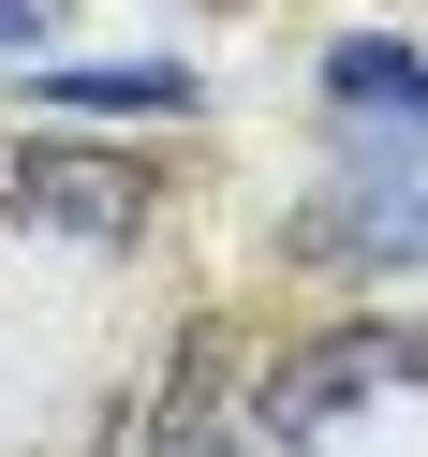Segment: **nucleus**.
<instances>
[{
  "mask_svg": "<svg viewBox=\"0 0 428 457\" xmlns=\"http://www.w3.org/2000/svg\"><path fill=\"white\" fill-rule=\"evenodd\" d=\"M296 251H325V266H428V133H399L384 162H355L340 192H310Z\"/></svg>",
  "mask_w": 428,
  "mask_h": 457,
  "instance_id": "obj_1",
  "label": "nucleus"
},
{
  "mask_svg": "<svg viewBox=\"0 0 428 457\" xmlns=\"http://www.w3.org/2000/svg\"><path fill=\"white\" fill-rule=\"evenodd\" d=\"M384 384H428V339L414 325H340V339H310V354L266 384L251 428H266V443H310L325 413H355V398H384Z\"/></svg>",
  "mask_w": 428,
  "mask_h": 457,
  "instance_id": "obj_2",
  "label": "nucleus"
},
{
  "mask_svg": "<svg viewBox=\"0 0 428 457\" xmlns=\"http://www.w3.org/2000/svg\"><path fill=\"white\" fill-rule=\"evenodd\" d=\"M0 192H15L45 237H104V251L148 221V178H133V162H104V148H30V162H0Z\"/></svg>",
  "mask_w": 428,
  "mask_h": 457,
  "instance_id": "obj_3",
  "label": "nucleus"
},
{
  "mask_svg": "<svg viewBox=\"0 0 428 457\" xmlns=\"http://www.w3.org/2000/svg\"><path fill=\"white\" fill-rule=\"evenodd\" d=\"M325 104H340L355 133H428V60L384 45V30H340V45H325Z\"/></svg>",
  "mask_w": 428,
  "mask_h": 457,
  "instance_id": "obj_4",
  "label": "nucleus"
},
{
  "mask_svg": "<svg viewBox=\"0 0 428 457\" xmlns=\"http://www.w3.org/2000/svg\"><path fill=\"white\" fill-rule=\"evenodd\" d=\"M45 104H74V119H178L192 74L178 60H89V74H30Z\"/></svg>",
  "mask_w": 428,
  "mask_h": 457,
  "instance_id": "obj_5",
  "label": "nucleus"
},
{
  "mask_svg": "<svg viewBox=\"0 0 428 457\" xmlns=\"http://www.w3.org/2000/svg\"><path fill=\"white\" fill-rule=\"evenodd\" d=\"M30 30H45V0H0V45H30Z\"/></svg>",
  "mask_w": 428,
  "mask_h": 457,
  "instance_id": "obj_6",
  "label": "nucleus"
}]
</instances>
